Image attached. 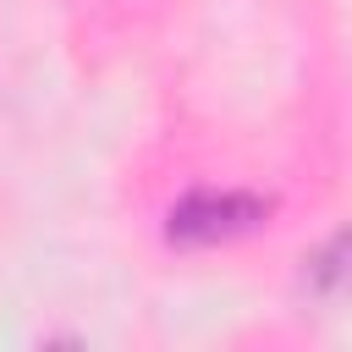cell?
I'll return each instance as SVG.
<instances>
[{
    "label": "cell",
    "instance_id": "cell-1",
    "mask_svg": "<svg viewBox=\"0 0 352 352\" xmlns=\"http://www.w3.org/2000/svg\"><path fill=\"white\" fill-rule=\"evenodd\" d=\"M264 214H270V204L253 198V192H187L170 209L165 236L182 242V248H209V242H231V236L258 231Z\"/></svg>",
    "mask_w": 352,
    "mask_h": 352
}]
</instances>
